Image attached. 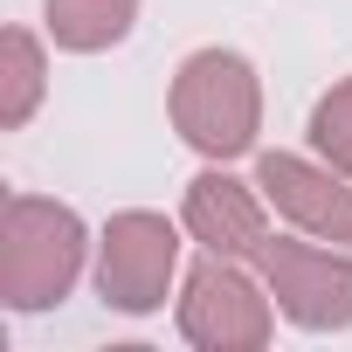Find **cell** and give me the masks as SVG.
<instances>
[{"label": "cell", "mask_w": 352, "mask_h": 352, "mask_svg": "<svg viewBox=\"0 0 352 352\" xmlns=\"http://www.w3.org/2000/svg\"><path fill=\"white\" fill-rule=\"evenodd\" d=\"M249 118H256L249 69L235 56H194L187 83H180V124H187V138H201L214 152H235V145H249Z\"/></svg>", "instance_id": "1"}, {"label": "cell", "mask_w": 352, "mask_h": 352, "mask_svg": "<svg viewBox=\"0 0 352 352\" xmlns=\"http://www.w3.org/2000/svg\"><path fill=\"white\" fill-rule=\"evenodd\" d=\"M118 242L124 249H111V263H104V283L118 290V304H152V290H159V270L173 263V235L159 228V221H124L118 228Z\"/></svg>", "instance_id": "2"}, {"label": "cell", "mask_w": 352, "mask_h": 352, "mask_svg": "<svg viewBox=\"0 0 352 352\" xmlns=\"http://www.w3.org/2000/svg\"><path fill=\"white\" fill-rule=\"evenodd\" d=\"M263 187H270L283 208L311 214L318 228H345V235H352V201H345V194H324V180H311L297 159H263Z\"/></svg>", "instance_id": "3"}, {"label": "cell", "mask_w": 352, "mask_h": 352, "mask_svg": "<svg viewBox=\"0 0 352 352\" xmlns=\"http://www.w3.org/2000/svg\"><path fill=\"white\" fill-rule=\"evenodd\" d=\"M194 221H201V235L221 249H242V242H256V208L235 194V180H194Z\"/></svg>", "instance_id": "4"}, {"label": "cell", "mask_w": 352, "mask_h": 352, "mask_svg": "<svg viewBox=\"0 0 352 352\" xmlns=\"http://www.w3.org/2000/svg\"><path fill=\"white\" fill-rule=\"evenodd\" d=\"M49 21H56L63 42L97 49V42H118V35H124L131 0H49Z\"/></svg>", "instance_id": "5"}, {"label": "cell", "mask_w": 352, "mask_h": 352, "mask_svg": "<svg viewBox=\"0 0 352 352\" xmlns=\"http://www.w3.org/2000/svg\"><path fill=\"white\" fill-rule=\"evenodd\" d=\"M318 145H324L331 159H345V166H352V83H345V90H331V97L318 104Z\"/></svg>", "instance_id": "6"}, {"label": "cell", "mask_w": 352, "mask_h": 352, "mask_svg": "<svg viewBox=\"0 0 352 352\" xmlns=\"http://www.w3.org/2000/svg\"><path fill=\"white\" fill-rule=\"evenodd\" d=\"M8 63H14V97H8V118H21L35 104V42L28 35H8Z\"/></svg>", "instance_id": "7"}]
</instances>
